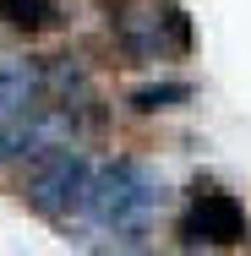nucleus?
<instances>
[{"mask_svg":"<svg viewBox=\"0 0 251 256\" xmlns=\"http://www.w3.org/2000/svg\"><path fill=\"white\" fill-rule=\"evenodd\" d=\"M164 202V180L142 158H109L93 169V191H88V212L109 240H142L158 218Z\"/></svg>","mask_w":251,"mask_h":256,"instance_id":"nucleus-1","label":"nucleus"},{"mask_svg":"<svg viewBox=\"0 0 251 256\" xmlns=\"http://www.w3.org/2000/svg\"><path fill=\"white\" fill-rule=\"evenodd\" d=\"M93 158L82 153V142H66V148H50L44 158H33L22 169V202L33 207L39 218L50 224H66V218H82L88 212V191H93Z\"/></svg>","mask_w":251,"mask_h":256,"instance_id":"nucleus-2","label":"nucleus"},{"mask_svg":"<svg viewBox=\"0 0 251 256\" xmlns=\"http://www.w3.org/2000/svg\"><path fill=\"white\" fill-rule=\"evenodd\" d=\"M109 33H115V50L126 54L131 66H158V60H175V54L191 50L186 11L164 6V0H131V6H120V16L109 22Z\"/></svg>","mask_w":251,"mask_h":256,"instance_id":"nucleus-3","label":"nucleus"},{"mask_svg":"<svg viewBox=\"0 0 251 256\" xmlns=\"http://www.w3.org/2000/svg\"><path fill=\"white\" fill-rule=\"evenodd\" d=\"M180 234L191 246H240L246 240V207L229 191H197L186 218H180Z\"/></svg>","mask_w":251,"mask_h":256,"instance_id":"nucleus-4","label":"nucleus"},{"mask_svg":"<svg viewBox=\"0 0 251 256\" xmlns=\"http://www.w3.org/2000/svg\"><path fill=\"white\" fill-rule=\"evenodd\" d=\"M50 104V66L39 54H0V120Z\"/></svg>","mask_w":251,"mask_h":256,"instance_id":"nucleus-5","label":"nucleus"},{"mask_svg":"<svg viewBox=\"0 0 251 256\" xmlns=\"http://www.w3.org/2000/svg\"><path fill=\"white\" fill-rule=\"evenodd\" d=\"M0 22L17 33H44L60 22V6L55 0H0Z\"/></svg>","mask_w":251,"mask_h":256,"instance_id":"nucleus-6","label":"nucleus"},{"mask_svg":"<svg viewBox=\"0 0 251 256\" xmlns=\"http://www.w3.org/2000/svg\"><path fill=\"white\" fill-rule=\"evenodd\" d=\"M186 98H191V82H148V88L131 93V109L137 114H164V109H180Z\"/></svg>","mask_w":251,"mask_h":256,"instance_id":"nucleus-7","label":"nucleus"}]
</instances>
